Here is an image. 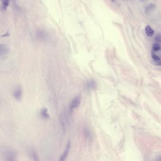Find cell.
I'll return each instance as SVG.
<instances>
[{
  "label": "cell",
  "instance_id": "cell-7",
  "mask_svg": "<svg viewBox=\"0 0 161 161\" xmlns=\"http://www.w3.org/2000/svg\"><path fill=\"white\" fill-rule=\"evenodd\" d=\"M30 156L31 158L33 161H40L39 157L38 156V154L34 150H32L30 151Z\"/></svg>",
  "mask_w": 161,
  "mask_h": 161
},
{
  "label": "cell",
  "instance_id": "cell-2",
  "mask_svg": "<svg viewBox=\"0 0 161 161\" xmlns=\"http://www.w3.org/2000/svg\"><path fill=\"white\" fill-rule=\"evenodd\" d=\"M80 102H81V98H80L79 96H77V97H75L73 99V100L72 101L71 104H70V106H69L70 110L72 111L74 109L78 107V106L80 104Z\"/></svg>",
  "mask_w": 161,
  "mask_h": 161
},
{
  "label": "cell",
  "instance_id": "cell-14",
  "mask_svg": "<svg viewBox=\"0 0 161 161\" xmlns=\"http://www.w3.org/2000/svg\"><path fill=\"white\" fill-rule=\"evenodd\" d=\"M161 49V47L160 45L157 44V43H155L153 44L152 46V50L154 51H158Z\"/></svg>",
  "mask_w": 161,
  "mask_h": 161
},
{
  "label": "cell",
  "instance_id": "cell-13",
  "mask_svg": "<svg viewBox=\"0 0 161 161\" xmlns=\"http://www.w3.org/2000/svg\"><path fill=\"white\" fill-rule=\"evenodd\" d=\"M155 8V5H154L153 4H149L147 6V7H146L145 11L146 13L149 12V11H151L153 10Z\"/></svg>",
  "mask_w": 161,
  "mask_h": 161
},
{
  "label": "cell",
  "instance_id": "cell-9",
  "mask_svg": "<svg viewBox=\"0 0 161 161\" xmlns=\"http://www.w3.org/2000/svg\"><path fill=\"white\" fill-rule=\"evenodd\" d=\"M36 37L37 38H38L39 40H43L44 39L45 37V33L42 30H38L36 32Z\"/></svg>",
  "mask_w": 161,
  "mask_h": 161
},
{
  "label": "cell",
  "instance_id": "cell-15",
  "mask_svg": "<svg viewBox=\"0 0 161 161\" xmlns=\"http://www.w3.org/2000/svg\"><path fill=\"white\" fill-rule=\"evenodd\" d=\"M155 40L157 42H160V41H161V36H160V35L156 36V37H155Z\"/></svg>",
  "mask_w": 161,
  "mask_h": 161
},
{
  "label": "cell",
  "instance_id": "cell-4",
  "mask_svg": "<svg viewBox=\"0 0 161 161\" xmlns=\"http://www.w3.org/2000/svg\"><path fill=\"white\" fill-rule=\"evenodd\" d=\"M22 96V91L21 87H18L16 88L14 91L13 96L16 100L19 101L21 99Z\"/></svg>",
  "mask_w": 161,
  "mask_h": 161
},
{
  "label": "cell",
  "instance_id": "cell-3",
  "mask_svg": "<svg viewBox=\"0 0 161 161\" xmlns=\"http://www.w3.org/2000/svg\"><path fill=\"white\" fill-rule=\"evenodd\" d=\"M71 142L69 141V142H68V144H67V147H66V149L65 150L64 152H63L62 155H61L59 161H65L66 159L67 158L68 154H69V150H70V149H71Z\"/></svg>",
  "mask_w": 161,
  "mask_h": 161
},
{
  "label": "cell",
  "instance_id": "cell-1",
  "mask_svg": "<svg viewBox=\"0 0 161 161\" xmlns=\"http://www.w3.org/2000/svg\"><path fill=\"white\" fill-rule=\"evenodd\" d=\"M5 161H17V153L14 150H8L4 153Z\"/></svg>",
  "mask_w": 161,
  "mask_h": 161
},
{
  "label": "cell",
  "instance_id": "cell-6",
  "mask_svg": "<svg viewBox=\"0 0 161 161\" xmlns=\"http://www.w3.org/2000/svg\"><path fill=\"white\" fill-rule=\"evenodd\" d=\"M41 117L44 119H48L50 118V115L48 113V110L47 108H43L41 110L40 112Z\"/></svg>",
  "mask_w": 161,
  "mask_h": 161
},
{
  "label": "cell",
  "instance_id": "cell-11",
  "mask_svg": "<svg viewBox=\"0 0 161 161\" xmlns=\"http://www.w3.org/2000/svg\"><path fill=\"white\" fill-rule=\"evenodd\" d=\"M96 87V82L94 80H90L87 83V87L88 89H94Z\"/></svg>",
  "mask_w": 161,
  "mask_h": 161
},
{
  "label": "cell",
  "instance_id": "cell-5",
  "mask_svg": "<svg viewBox=\"0 0 161 161\" xmlns=\"http://www.w3.org/2000/svg\"><path fill=\"white\" fill-rule=\"evenodd\" d=\"M9 48L7 45L0 44V55H4L8 53Z\"/></svg>",
  "mask_w": 161,
  "mask_h": 161
},
{
  "label": "cell",
  "instance_id": "cell-12",
  "mask_svg": "<svg viewBox=\"0 0 161 161\" xmlns=\"http://www.w3.org/2000/svg\"><path fill=\"white\" fill-rule=\"evenodd\" d=\"M151 57L153 60H155L156 62H157V63L158 62V63H160V60H161V59H160V58L157 55H156L155 53H154L153 52H152Z\"/></svg>",
  "mask_w": 161,
  "mask_h": 161
},
{
  "label": "cell",
  "instance_id": "cell-10",
  "mask_svg": "<svg viewBox=\"0 0 161 161\" xmlns=\"http://www.w3.org/2000/svg\"><path fill=\"white\" fill-rule=\"evenodd\" d=\"M10 1L8 0H5V1H2V5H1V10L3 11H5L7 9L8 6L10 4Z\"/></svg>",
  "mask_w": 161,
  "mask_h": 161
},
{
  "label": "cell",
  "instance_id": "cell-8",
  "mask_svg": "<svg viewBox=\"0 0 161 161\" xmlns=\"http://www.w3.org/2000/svg\"><path fill=\"white\" fill-rule=\"evenodd\" d=\"M145 32L147 36H153L154 34V30L152 29L150 26H147L145 28Z\"/></svg>",
  "mask_w": 161,
  "mask_h": 161
}]
</instances>
